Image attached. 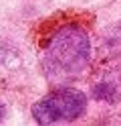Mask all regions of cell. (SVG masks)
I'll list each match as a JSON object with an SVG mask.
<instances>
[{
    "label": "cell",
    "mask_w": 121,
    "mask_h": 126,
    "mask_svg": "<svg viewBox=\"0 0 121 126\" xmlns=\"http://www.w3.org/2000/svg\"><path fill=\"white\" fill-rule=\"evenodd\" d=\"M36 124H61L79 120L87 112V96L75 88H61L40 98L30 108Z\"/></svg>",
    "instance_id": "7a4b0ae2"
},
{
    "label": "cell",
    "mask_w": 121,
    "mask_h": 126,
    "mask_svg": "<svg viewBox=\"0 0 121 126\" xmlns=\"http://www.w3.org/2000/svg\"><path fill=\"white\" fill-rule=\"evenodd\" d=\"M93 94H95V96L97 98H99V100H105V102H113L111 98H113V88H111V85L109 83H99V85H97V88H93Z\"/></svg>",
    "instance_id": "3957f363"
},
{
    "label": "cell",
    "mask_w": 121,
    "mask_h": 126,
    "mask_svg": "<svg viewBox=\"0 0 121 126\" xmlns=\"http://www.w3.org/2000/svg\"><path fill=\"white\" fill-rule=\"evenodd\" d=\"M107 39L111 41V45H121V20L111 25V29L107 31Z\"/></svg>",
    "instance_id": "277c9868"
},
{
    "label": "cell",
    "mask_w": 121,
    "mask_h": 126,
    "mask_svg": "<svg viewBox=\"0 0 121 126\" xmlns=\"http://www.w3.org/2000/svg\"><path fill=\"white\" fill-rule=\"evenodd\" d=\"M4 116H6V108L0 104V122H2V118H4Z\"/></svg>",
    "instance_id": "5b68a950"
},
{
    "label": "cell",
    "mask_w": 121,
    "mask_h": 126,
    "mask_svg": "<svg viewBox=\"0 0 121 126\" xmlns=\"http://www.w3.org/2000/svg\"><path fill=\"white\" fill-rule=\"evenodd\" d=\"M91 59V41L83 27L65 25L51 37L44 51V73L53 81H67L85 71Z\"/></svg>",
    "instance_id": "6da1fadb"
}]
</instances>
